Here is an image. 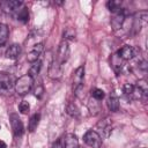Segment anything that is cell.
<instances>
[{"mask_svg":"<svg viewBox=\"0 0 148 148\" xmlns=\"http://www.w3.org/2000/svg\"><path fill=\"white\" fill-rule=\"evenodd\" d=\"M111 66L113 68V71L117 74H120L123 71V66H124V60L118 56V53H113L111 56Z\"/></svg>","mask_w":148,"mask_h":148,"instance_id":"12","label":"cell"},{"mask_svg":"<svg viewBox=\"0 0 148 148\" xmlns=\"http://www.w3.org/2000/svg\"><path fill=\"white\" fill-rule=\"evenodd\" d=\"M8 36H9L8 27L5 23L0 22V46L6 44V42L8 40Z\"/></svg>","mask_w":148,"mask_h":148,"instance_id":"17","label":"cell"},{"mask_svg":"<svg viewBox=\"0 0 148 148\" xmlns=\"http://www.w3.org/2000/svg\"><path fill=\"white\" fill-rule=\"evenodd\" d=\"M43 50H44L43 43H37V44H35L34 47L29 51V53H28V56H27V60H28L29 62H31V64H34L35 61L39 60V57H40Z\"/></svg>","mask_w":148,"mask_h":148,"instance_id":"8","label":"cell"},{"mask_svg":"<svg viewBox=\"0 0 148 148\" xmlns=\"http://www.w3.org/2000/svg\"><path fill=\"white\" fill-rule=\"evenodd\" d=\"M98 125H102V132H103V136H109V134L111 133V125L108 123V121H105V120H103L102 123H99Z\"/></svg>","mask_w":148,"mask_h":148,"instance_id":"26","label":"cell"},{"mask_svg":"<svg viewBox=\"0 0 148 148\" xmlns=\"http://www.w3.org/2000/svg\"><path fill=\"white\" fill-rule=\"evenodd\" d=\"M117 53L123 60H131L134 57V49L130 45H124Z\"/></svg>","mask_w":148,"mask_h":148,"instance_id":"13","label":"cell"},{"mask_svg":"<svg viewBox=\"0 0 148 148\" xmlns=\"http://www.w3.org/2000/svg\"><path fill=\"white\" fill-rule=\"evenodd\" d=\"M39 120H40V114H39V113H35V114H32V116L30 117L29 124H28V130H29V132H34V131L37 128V126H38V124H39Z\"/></svg>","mask_w":148,"mask_h":148,"instance_id":"18","label":"cell"},{"mask_svg":"<svg viewBox=\"0 0 148 148\" xmlns=\"http://www.w3.org/2000/svg\"><path fill=\"white\" fill-rule=\"evenodd\" d=\"M126 21V10L121 9L119 13L114 14L112 20H111V25L114 30H119L124 27V23Z\"/></svg>","mask_w":148,"mask_h":148,"instance_id":"9","label":"cell"},{"mask_svg":"<svg viewBox=\"0 0 148 148\" xmlns=\"http://www.w3.org/2000/svg\"><path fill=\"white\" fill-rule=\"evenodd\" d=\"M83 141L89 147H92V148H101V146L103 143V139L99 135V133L96 131H92V130H89L84 133Z\"/></svg>","mask_w":148,"mask_h":148,"instance_id":"3","label":"cell"},{"mask_svg":"<svg viewBox=\"0 0 148 148\" xmlns=\"http://www.w3.org/2000/svg\"><path fill=\"white\" fill-rule=\"evenodd\" d=\"M51 148H62V145H61V141L60 140H58V141H56L53 145H52V147Z\"/></svg>","mask_w":148,"mask_h":148,"instance_id":"29","label":"cell"},{"mask_svg":"<svg viewBox=\"0 0 148 148\" xmlns=\"http://www.w3.org/2000/svg\"><path fill=\"white\" fill-rule=\"evenodd\" d=\"M83 81H84V66L81 65L73 73V87H72V89H73V92L77 97H80V94L83 89Z\"/></svg>","mask_w":148,"mask_h":148,"instance_id":"2","label":"cell"},{"mask_svg":"<svg viewBox=\"0 0 148 148\" xmlns=\"http://www.w3.org/2000/svg\"><path fill=\"white\" fill-rule=\"evenodd\" d=\"M13 75L7 72H0V92H9L15 84Z\"/></svg>","mask_w":148,"mask_h":148,"instance_id":"4","label":"cell"},{"mask_svg":"<svg viewBox=\"0 0 148 148\" xmlns=\"http://www.w3.org/2000/svg\"><path fill=\"white\" fill-rule=\"evenodd\" d=\"M79 148H80V147H79Z\"/></svg>","mask_w":148,"mask_h":148,"instance_id":"31","label":"cell"},{"mask_svg":"<svg viewBox=\"0 0 148 148\" xmlns=\"http://www.w3.org/2000/svg\"><path fill=\"white\" fill-rule=\"evenodd\" d=\"M14 16L16 17L17 21H21L22 23H27V22L29 21V12H28V8L24 7V6H22V7L16 12V14H15Z\"/></svg>","mask_w":148,"mask_h":148,"instance_id":"16","label":"cell"},{"mask_svg":"<svg viewBox=\"0 0 148 148\" xmlns=\"http://www.w3.org/2000/svg\"><path fill=\"white\" fill-rule=\"evenodd\" d=\"M62 148H79V140L76 135L72 133L66 134L62 141Z\"/></svg>","mask_w":148,"mask_h":148,"instance_id":"11","label":"cell"},{"mask_svg":"<svg viewBox=\"0 0 148 148\" xmlns=\"http://www.w3.org/2000/svg\"><path fill=\"white\" fill-rule=\"evenodd\" d=\"M23 6V2L22 1H17V0H8V1H2L0 3V7L1 9L9 14V15H15L16 12Z\"/></svg>","mask_w":148,"mask_h":148,"instance_id":"6","label":"cell"},{"mask_svg":"<svg viewBox=\"0 0 148 148\" xmlns=\"http://www.w3.org/2000/svg\"><path fill=\"white\" fill-rule=\"evenodd\" d=\"M0 148H7V145L2 140H0Z\"/></svg>","mask_w":148,"mask_h":148,"instance_id":"30","label":"cell"},{"mask_svg":"<svg viewBox=\"0 0 148 148\" xmlns=\"http://www.w3.org/2000/svg\"><path fill=\"white\" fill-rule=\"evenodd\" d=\"M74 38H75V31H74V29L67 28V29L64 31V39H62V40L68 42V40H73Z\"/></svg>","mask_w":148,"mask_h":148,"instance_id":"24","label":"cell"},{"mask_svg":"<svg viewBox=\"0 0 148 148\" xmlns=\"http://www.w3.org/2000/svg\"><path fill=\"white\" fill-rule=\"evenodd\" d=\"M9 121H10V126H12L14 136L15 138L22 136L23 133H24V126H23V123H22L21 118L18 117V114L10 113L9 114Z\"/></svg>","mask_w":148,"mask_h":148,"instance_id":"5","label":"cell"},{"mask_svg":"<svg viewBox=\"0 0 148 148\" xmlns=\"http://www.w3.org/2000/svg\"><path fill=\"white\" fill-rule=\"evenodd\" d=\"M18 111H20L22 114H27V113L30 111V104H29L27 101H22V102L18 104Z\"/></svg>","mask_w":148,"mask_h":148,"instance_id":"27","label":"cell"},{"mask_svg":"<svg viewBox=\"0 0 148 148\" xmlns=\"http://www.w3.org/2000/svg\"><path fill=\"white\" fill-rule=\"evenodd\" d=\"M104 96H105V94H104V91H103L102 89H99V88H94V89H91V97H92L94 99L101 101V99L104 98Z\"/></svg>","mask_w":148,"mask_h":148,"instance_id":"23","label":"cell"},{"mask_svg":"<svg viewBox=\"0 0 148 148\" xmlns=\"http://www.w3.org/2000/svg\"><path fill=\"white\" fill-rule=\"evenodd\" d=\"M43 92H44V88H43L42 84H39L38 87H36L35 90H34V95H35L37 98H40V97L43 96Z\"/></svg>","mask_w":148,"mask_h":148,"instance_id":"28","label":"cell"},{"mask_svg":"<svg viewBox=\"0 0 148 148\" xmlns=\"http://www.w3.org/2000/svg\"><path fill=\"white\" fill-rule=\"evenodd\" d=\"M134 89H135V86H133V84H131V83H125V84L123 86V91H124V94L127 95V96H131V97H133Z\"/></svg>","mask_w":148,"mask_h":148,"instance_id":"25","label":"cell"},{"mask_svg":"<svg viewBox=\"0 0 148 148\" xmlns=\"http://www.w3.org/2000/svg\"><path fill=\"white\" fill-rule=\"evenodd\" d=\"M106 104H108V108L111 112H117L119 110V98L114 94H111L109 96Z\"/></svg>","mask_w":148,"mask_h":148,"instance_id":"15","label":"cell"},{"mask_svg":"<svg viewBox=\"0 0 148 148\" xmlns=\"http://www.w3.org/2000/svg\"><path fill=\"white\" fill-rule=\"evenodd\" d=\"M34 86V77L30 76L29 74H24L22 76H20L16 81H15V84H14V89L15 91L18 94V95H25L28 94L31 88Z\"/></svg>","mask_w":148,"mask_h":148,"instance_id":"1","label":"cell"},{"mask_svg":"<svg viewBox=\"0 0 148 148\" xmlns=\"http://www.w3.org/2000/svg\"><path fill=\"white\" fill-rule=\"evenodd\" d=\"M61 73H62L61 65H59L56 60H53L50 66V69H49V76L52 79H59L61 76Z\"/></svg>","mask_w":148,"mask_h":148,"instance_id":"14","label":"cell"},{"mask_svg":"<svg viewBox=\"0 0 148 148\" xmlns=\"http://www.w3.org/2000/svg\"><path fill=\"white\" fill-rule=\"evenodd\" d=\"M66 112H67L71 117H74V118H79V116H80V111H79L77 106H76L75 104H73V103L67 104V106H66Z\"/></svg>","mask_w":148,"mask_h":148,"instance_id":"22","label":"cell"},{"mask_svg":"<svg viewBox=\"0 0 148 148\" xmlns=\"http://www.w3.org/2000/svg\"><path fill=\"white\" fill-rule=\"evenodd\" d=\"M21 54V46L18 44H12L7 47L6 52H5V57L7 59H10V60H15L20 57Z\"/></svg>","mask_w":148,"mask_h":148,"instance_id":"10","label":"cell"},{"mask_svg":"<svg viewBox=\"0 0 148 148\" xmlns=\"http://www.w3.org/2000/svg\"><path fill=\"white\" fill-rule=\"evenodd\" d=\"M40 68H42V61L40 60H37V61H35L32 65H31V67H30V69H29V75L30 76H36V75H38L39 74V72H40Z\"/></svg>","mask_w":148,"mask_h":148,"instance_id":"20","label":"cell"},{"mask_svg":"<svg viewBox=\"0 0 148 148\" xmlns=\"http://www.w3.org/2000/svg\"><path fill=\"white\" fill-rule=\"evenodd\" d=\"M106 6H108V9L111 13H113V14H117V13H119L121 10V2L120 1H117V0H110V1H108Z\"/></svg>","mask_w":148,"mask_h":148,"instance_id":"19","label":"cell"},{"mask_svg":"<svg viewBox=\"0 0 148 148\" xmlns=\"http://www.w3.org/2000/svg\"><path fill=\"white\" fill-rule=\"evenodd\" d=\"M136 88H138V90L142 94V96H147V94H148V83H147V81L146 80H139L138 82H136V86H135Z\"/></svg>","mask_w":148,"mask_h":148,"instance_id":"21","label":"cell"},{"mask_svg":"<svg viewBox=\"0 0 148 148\" xmlns=\"http://www.w3.org/2000/svg\"><path fill=\"white\" fill-rule=\"evenodd\" d=\"M69 57V46H68V42L66 40H62L60 44H59V47H58V53H57V57H56V61L62 66L64 62L67 61Z\"/></svg>","mask_w":148,"mask_h":148,"instance_id":"7","label":"cell"}]
</instances>
